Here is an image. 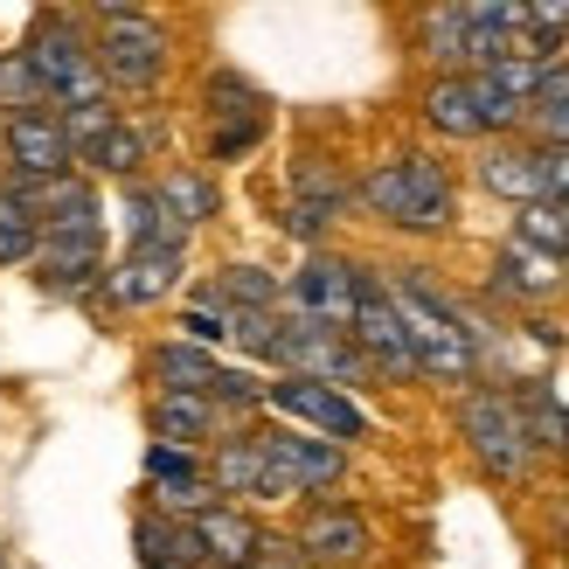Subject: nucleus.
Wrapping results in <instances>:
<instances>
[{"label": "nucleus", "instance_id": "f257e3e1", "mask_svg": "<svg viewBox=\"0 0 569 569\" xmlns=\"http://www.w3.org/2000/svg\"><path fill=\"white\" fill-rule=\"evenodd\" d=\"M389 306L410 333V355H417V376H438V382H472L479 376V327L466 320V306H451L431 278L417 271H396L389 284Z\"/></svg>", "mask_w": 569, "mask_h": 569}, {"label": "nucleus", "instance_id": "f03ea898", "mask_svg": "<svg viewBox=\"0 0 569 569\" xmlns=\"http://www.w3.org/2000/svg\"><path fill=\"white\" fill-rule=\"evenodd\" d=\"M361 202L376 209L396 230H445L459 216V194H451V174L431 160V153H396V160H376L361 174Z\"/></svg>", "mask_w": 569, "mask_h": 569}, {"label": "nucleus", "instance_id": "7ed1b4c3", "mask_svg": "<svg viewBox=\"0 0 569 569\" xmlns=\"http://www.w3.org/2000/svg\"><path fill=\"white\" fill-rule=\"evenodd\" d=\"M91 56H98V77L111 91H153L167 77V36H160V21L139 14V8H104Z\"/></svg>", "mask_w": 569, "mask_h": 569}, {"label": "nucleus", "instance_id": "20e7f679", "mask_svg": "<svg viewBox=\"0 0 569 569\" xmlns=\"http://www.w3.org/2000/svg\"><path fill=\"white\" fill-rule=\"evenodd\" d=\"M36 278L49 292H91L104 278V216H98V194L77 202L70 216L42 222V243H36Z\"/></svg>", "mask_w": 569, "mask_h": 569}, {"label": "nucleus", "instance_id": "39448f33", "mask_svg": "<svg viewBox=\"0 0 569 569\" xmlns=\"http://www.w3.org/2000/svg\"><path fill=\"white\" fill-rule=\"evenodd\" d=\"M21 56H28V63H36V77L49 83L56 111H77V104H104V77H98V56H91V42H83L70 21H42L36 36L21 42Z\"/></svg>", "mask_w": 569, "mask_h": 569}, {"label": "nucleus", "instance_id": "423d86ee", "mask_svg": "<svg viewBox=\"0 0 569 569\" xmlns=\"http://www.w3.org/2000/svg\"><path fill=\"white\" fill-rule=\"evenodd\" d=\"M459 431L472 445V459L487 466L493 479H521L528 472V431H521V410H515V396L507 389H472L466 396V410H459Z\"/></svg>", "mask_w": 569, "mask_h": 569}, {"label": "nucleus", "instance_id": "0eeeda50", "mask_svg": "<svg viewBox=\"0 0 569 569\" xmlns=\"http://www.w3.org/2000/svg\"><path fill=\"white\" fill-rule=\"evenodd\" d=\"M271 361L284 368V376H299V382H327V389H340V396H348V382H368V376H376L348 333L312 327V320H284Z\"/></svg>", "mask_w": 569, "mask_h": 569}, {"label": "nucleus", "instance_id": "6e6552de", "mask_svg": "<svg viewBox=\"0 0 569 569\" xmlns=\"http://www.w3.org/2000/svg\"><path fill=\"white\" fill-rule=\"evenodd\" d=\"M264 403H271L278 417L306 423V438H327V445H340V451H348L355 438H368V410L355 403V396L327 389V382H299V376H278V382H264Z\"/></svg>", "mask_w": 569, "mask_h": 569}, {"label": "nucleus", "instance_id": "1a4fd4ad", "mask_svg": "<svg viewBox=\"0 0 569 569\" xmlns=\"http://www.w3.org/2000/svg\"><path fill=\"white\" fill-rule=\"evenodd\" d=\"M284 299H292V320L348 333L355 327V299H361V264H348V258H306L292 271V284H284Z\"/></svg>", "mask_w": 569, "mask_h": 569}, {"label": "nucleus", "instance_id": "9d476101", "mask_svg": "<svg viewBox=\"0 0 569 569\" xmlns=\"http://www.w3.org/2000/svg\"><path fill=\"white\" fill-rule=\"evenodd\" d=\"M348 340L361 348L368 368H382V376H396V382H417L410 333H403V320H396L382 278H368V271H361V299H355V327H348Z\"/></svg>", "mask_w": 569, "mask_h": 569}, {"label": "nucleus", "instance_id": "9b49d317", "mask_svg": "<svg viewBox=\"0 0 569 569\" xmlns=\"http://www.w3.org/2000/svg\"><path fill=\"white\" fill-rule=\"evenodd\" d=\"M258 445H264V466L284 479V493H327V487H340L348 479V451L340 445H327V438H306V431H258Z\"/></svg>", "mask_w": 569, "mask_h": 569}, {"label": "nucleus", "instance_id": "f8f14e48", "mask_svg": "<svg viewBox=\"0 0 569 569\" xmlns=\"http://www.w3.org/2000/svg\"><path fill=\"white\" fill-rule=\"evenodd\" d=\"M292 542H299V556L312 569H355V562H368V549H376V528H368L355 507H312Z\"/></svg>", "mask_w": 569, "mask_h": 569}, {"label": "nucleus", "instance_id": "ddd939ff", "mask_svg": "<svg viewBox=\"0 0 569 569\" xmlns=\"http://www.w3.org/2000/svg\"><path fill=\"white\" fill-rule=\"evenodd\" d=\"M0 147H8L14 181H56V174H77V153H70V139H63V126H56L49 111H36V119H8Z\"/></svg>", "mask_w": 569, "mask_h": 569}, {"label": "nucleus", "instance_id": "4468645a", "mask_svg": "<svg viewBox=\"0 0 569 569\" xmlns=\"http://www.w3.org/2000/svg\"><path fill=\"white\" fill-rule=\"evenodd\" d=\"M479 181H487L500 202L535 209V202H549V153L528 147V139H500V147L479 160Z\"/></svg>", "mask_w": 569, "mask_h": 569}, {"label": "nucleus", "instance_id": "2eb2a0df", "mask_svg": "<svg viewBox=\"0 0 569 569\" xmlns=\"http://www.w3.org/2000/svg\"><path fill=\"white\" fill-rule=\"evenodd\" d=\"M348 202H355V188L340 181L327 160H299L292 167V216H284V222H292V237L312 243V237H327V222L348 209Z\"/></svg>", "mask_w": 569, "mask_h": 569}, {"label": "nucleus", "instance_id": "dca6fc26", "mask_svg": "<svg viewBox=\"0 0 569 569\" xmlns=\"http://www.w3.org/2000/svg\"><path fill=\"white\" fill-rule=\"evenodd\" d=\"M209 487L230 493V500H292V493H284V479L264 466V445L258 438H216Z\"/></svg>", "mask_w": 569, "mask_h": 569}, {"label": "nucleus", "instance_id": "f3484780", "mask_svg": "<svg viewBox=\"0 0 569 569\" xmlns=\"http://www.w3.org/2000/svg\"><path fill=\"white\" fill-rule=\"evenodd\" d=\"M188 528H194V542H202V556H209L216 569H250V562H258V542H264V528L250 521L243 507H230V500L202 507V515H194Z\"/></svg>", "mask_w": 569, "mask_h": 569}, {"label": "nucleus", "instance_id": "a211bd4d", "mask_svg": "<svg viewBox=\"0 0 569 569\" xmlns=\"http://www.w3.org/2000/svg\"><path fill=\"white\" fill-rule=\"evenodd\" d=\"M181 284V250H126V264L104 278L111 306H160Z\"/></svg>", "mask_w": 569, "mask_h": 569}, {"label": "nucleus", "instance_id": "6ab92c4d", "mask_svg": "<svg viewBox=\"0 0 569 569\" xmlns=\"http://www.w3.org/2000/svg\"><path fill=\"white\" fill-rule=\"evenodd\" d=\"M147 376L160 382V396H209L216 376H222V361L209 348H194V340H167V348L147 355Z\"/></svg>", "mask_w": 569, "mask_h": 569}, {"label": "nucleus", "instance_id": "aec40b11", "mask_svg": "<svg viewBox=\"0 0 569 569\" xmlns=\"http://www.w3.org/2000/svg\"><path fill=\"white\" fill-rule=\"evenodd\" d=\"M556 284H562V258H549V250H528V243H515V237L500 243V258H493V292H507V299H549Z\"/></svg>", "mask_w": 569, "mask_h": 569}, {"label": "nucleus", "instance_id": "412c9836", "mask_svg": "<svg viewBox=\"0 0 569 569\" xmlns=\"http://www.w3.org/2000/svg\"><path fill=\"white\" fill-rule=\"evenodd\" d=\"M132 542H139V569H194V562H209L202 542H194V528L167 521V515H139Z\"/></svg>", "mask_w": 569, "mask_h": 569}, {"label": "nucleus", "instance_id": "4be33fe9", "mask_svg": "<svg viewBox=\"0 0 569 569\" xmlns=\"http://www.w3.org/2000/svg\"><path fill=\"white\" fill-rule=\"evenodd\" d=\"M209 438H216V403H209V396H160V403H153V445L194 451Z\"/></svg>", "mask_w": 569, "mask_h": 569}, {"label": "nucleus", "instance_id": "5701e85b", "mask_svg": "<svg viewBox=\"0 0 569 569\" xmlns=\"http://www.w3.org/2000/svg\"><path fill=\"white\" fill-rule=\"evenodd\" d=\"M423 119H431V132H445V139H487L472 77H438L431 91H423Z\"/></svg>", "mask_w": 569, "mask_h": 569}, {"label": "nucleus", "instance_id": "b1692460", "mask_svg": "<svg viewBox=\"0 0 569 569\" xmlns=\"http://www.w3.org/2000/svg\"><path fill=\"white\" fill-rule=\"evenodd\" d=\"M126 237H132V250H188V230L174 216H167V202L153 188H126Z\"/></svg>", "mask_w": 569, "mask_h": 569}, {"label": "nucleus", "instance_id": "393cba45", "mask_svg": "<svg viewBox=\"0 0 569 569\" xmlns=\"http://www.w3.org/2000/svg\"><path fill=\"white\" fill-rule=\"evenodd\" d=\"M0 111H8V119H36V111H49L56 119L49 83L36 77V63H28L21 49H0Z\"/></svg>", "mask_w": 569, "mask_h": 569}, {"label": "nucleus", "instance_id": "a878e982", "mask_svg": "<svg viewBox=\"0 0 569 569\" xmlns=\"http://www.w3.org/2000/svg\"><path fill=\"white\" fill-rule=\"evenodd\" d=\"M160 202H167V216H174L181 222V230H202V222L216 216V202H222V194H216V181L209 174H194V167H174V174H160Z\"/></svg>", "mask_w": 569, "mask_h": 569}, {"label": "nucleus", "instance_id": "bb28decb", "mask_svg": "<svg viewBox=\"0 0 569 569\" xmlns=\"http://www.w3.org/2000/svg\"><path fill=\"white\" fill-rule=\"evenodd\" d=\"M209 299H216V306H230V312H278L284 284H278L271 271H258V264H230V271L209 284Z\"/></svg>", "mask_w": 569, "mask_h": 569}, {"label": "nucleus", "instance_id": "cd10ccee", "mask_svg": "<svg viewBox=\"0 0 569 569\" xmlns=\"http://www.w3.org/2000/svg\"><path fill=\"white\" fill-rule=\"evenodd\" d=\"M83 160H91L98 174H111V181H139V167H147V132H139V126H111Z\"/></svg>", "mask_w": 569, "mask_h": 569}, {"label": "nucleus", "instance_id": "c85d7f7f", "mask_svg": "<svg viewBox=\"0 0 569 569\" xmlns=\"http://www.w3.org/2000/svg\"><path fill=\"white\" fill-rule=\"evenodd\" d=\"M521 410V431H528V451H562V431H569V410L549 403L542 382H528V396H515Z\"/></svg>", "mask_w": 569, "mask_h": 569}, {"label": "nucleus", "instance_id": "c756f323", "mask_svg": "<svg viewBox=\"0 0 569 569\" xmlns=\"http://www.w3.org/2000/svg\"><path fill=\"white\" fill-rule=\"evenodd\" d=\"M515 243H528V250H549V258H562V264H569V209H556V202H535V209H521V222H515Z\"/></svg>", "mask_w": 569, "mask_h": 569}, {"label": "nucleus", "instance_id": "7c9ffc66", "mask_svg": "<svg viewBox=\"0 0 569 569\" xmlns=\"http://www.w3.org/2000/svg\"><path fill=\"white\" fill-rule=\"evenodd\" d=\"M36 243H42L36 216H28L14 194L0 188V271H8V264H28V258H36Z\"/></svg>", "mask_w": 569, "mask_h": 569}, {"label": "nucleus", "instance_id": "2f4dec72", "mask_svg": "<svg viewBox=\"0 0 569 569\" xmlns=\"http://www.w3.org/2000/svg\"><path fill=\"white\" fill-rule=\"evenodd\" d=\"M181 340H194V348H216V340H230V306H216V299L188 306V312H181Z\"/></svg>", "mask_w": 569, "mask_h": 569}, {"label": "nucleus", "instance_id": "473e14b6", "mask_svg": "<svg viewBox=\"0 0 569 569\" xmlns=\"http://www.w3.org/2000/svg\"><path fill=\"white\" fill-rule=\"evenodd\" d=\"M528 147H542V153H569V104H556V111H528Z\"/></svg>", "mask_w": 569, "mask_h": 569}, {"label": "nucleus", "instance_id": "72a5a7b5", "mask_svg": "<svg viewBox=\"0 0 569 569\" xmlns=\"http://www.w3.org/2000/svg\"><path fill=\"white\" fill-rule=\"evenodd\" d=\"M556 104H569V63H549V70H542V83H535V104H528V111H556Z\"/></svg>", "mask_w": 569, "mask_h": 569}, {"label": "nucleus", "instance_id": "f704fd0d", "mask_svg": "<svg viewBox=\"0 0 569 569\" xmlns=\"http://www.w3.org/2000/svg\"><path fill=\"white\" fill-rule=\"evenodd\" d=\"M549 202L569 209V153H549Z\"/></svg>", "mask_w": 569, "mask_h": 569}, {"label": "nucleus", "instance_id": "c9c22d12", "mask_svg": "<svg viewBox=\"0 0 569 569\" xmlns=\"http://www.w3.org/2000/svg\"><path fill=\"white\" fill-rule=\"evenodd\" d=\"M562 466H569V431H562Z\"/></svg>", "mask_w": 569, "mask_h": 569}]
</instances>
